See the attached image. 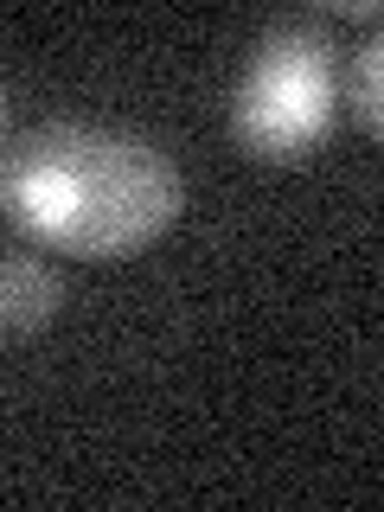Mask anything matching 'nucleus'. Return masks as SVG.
I'll return each mask as SVG.
<instances>
[{"label": "nucleus", "mask_w": 384, "mask_h": 512, "mask_svg": "<svg viewBox=\"0 0 384 512\" xmlns=\"http://www.w3.org/2000/svg\"><path fill=\"white\" fill-rule=\"evenodd\" d=\"M0 205L58 256L122 263L173 231L186 186L154 141L96 122H52L7 154Z\"/></svg>", "instance_id": "obj_1"}, {"label": "nucleus", "mask_w": 384, "mask_h": 512, "mask_svg": "<svg viewBox=\"0 0 384 512\" xmlns=\"http://www.w3.org/2000/svg\"><path fill=\"white\" fill-rule=\"evenodd\" d=\"M0 212H7V205H0Z\"/></svg>", "instance_id": "obj_6"}, {"label": "nucleus", "mask_w": 384, "mask_h": 512, "mask_svg": "<svg viewBox=\"0 0 384 512\" xmlns=\"http://www.w3.org/2000/svg\"><path fill=\"white\" fill-rule=\"evenodd\" d=\"M64 308V276L32 250L0 256V333H39Z\"/></svg>", "instance_id": "obj_3"}, {"label": "nucleus", "mask_w": 384, "mask_h": 512, "mask_svg": "<svg viewBox=\"0 0 384 512\" xmlns=\"http://www.w3.org/2000/svg\"><path fill=\"white\" fill-rule=\"evenodd\" d=\"M0 135H7V96H0Z\"/></svg>", "instance_id": "obj_5"}, {"label": "nucleus", "mask_w": 384, "mask_h": 512, "mask_svg": "<svg viewBox=\"0 0 384 512\" xmlns=\"http://www.w3.org/2000/svg\"><path fill=\"white\" fill-rule=\"evenodd\" d=\"M340 103L352 109V122H359V135H365V141H378V135H384V39H378V32L346 58Z\"/></svg>", "instance_id": "obj_4"}, {"label": "nucleus", "mask_w": 384, "mask_h": 512, "mask_svg": "<svg viewBox=\"0 0 384 512\" xmlns=\"http://www.w3.org/2000/svg\"><path fill=\"white\" fill-rule=\"evenodd\" d=\"M340 116V45L320 20H288L256 39L231 96V135L250 160H308Z\"/></svg>", "instance_id": "obj_2"}]
</instances>
